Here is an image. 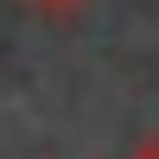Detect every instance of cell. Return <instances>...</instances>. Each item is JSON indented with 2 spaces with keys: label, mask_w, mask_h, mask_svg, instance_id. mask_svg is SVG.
<instances>
[{
  "label": "cell",
  "mask_w": 159,
  "mask_h": 159,
  "mask_svg": "<svg viewBox=\"0 0 159 159\" xmlns=\"http://www.w3.org/2000/svg\"><path fill=\"white\" fill-rule=\"evenodd\" d=\"M25 7H32V13H38V19H45V25H70L76 13L89 7V0H25Z\"/></svg>",
  "instance_id": "cell-1"
},
{
  "label": "cell",
  "mask_w": 159,
  "mask_h": 159,
  "mask_svg": "<svg viewBox=\"0 0 159 159\" xmlns=\"http://www.w3.org/2000/svg\"><path fill=\"white\" fill-rule=\"evenodd\" d=\"M121 159H159V134H153V140H140V147H134V153H121Z\"/></svg>",
  "instance_id": "cell-2"
}]
</instances>
